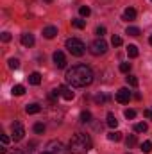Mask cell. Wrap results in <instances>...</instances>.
<instances>
[{"mask_svg": "<svg viewBox=\"0 0 152 154\" xmlns=\"http://www.w3.org/2000/svg\"><path fill=\"white\" fill-rule=\"evenodd\" d=\"M120 72L129 74V72H131V63H122V65H120Z\"/></svg>", "mask_w": 152, "mask_h": 154, "instance_id": "29", "label": "cell"}, {"mask_svg": "<svg viewBox=\"0 0 152 154\" xmlns=\"http://www.w3.org/2000/svg\"><path fill=\"white\" fill-rule=\"evenodd\" d=\"M116 100H118L120 104H127V102L131 100V91H129L127 88H120V90L116 91Z\"/></svg>", "mask_w": 152, "mask_h": 154, "instance_id": "7", "label": "cell"}, {"mask_svg": "<svg viewBox=\"0 0 152 154\" xmlns=\"http://www.w3.org/2000/svg\"><path fill=\"white\" fill-rule=\"evenodd\" d=\"M123 115H125V118H131V120H132V118L136 116V111H134V109H125Z\"/></svg>", "mask_w": 152, "mask_h": 154, "instance_id": "31", "label": "cell"}, {"mask_svg": "<svg viewBox=\"0 0 152 154\" xmlns=\"http://www.w3.org/2000/svg\"><path fill=\"white\" fill-rule=\"evenodd\" d=\"M52 59H54V65H56L57 68H65V66H66V57H65V54H63L61 50L54 52Z\"/></svg>", "mask_w": 152, "mask_h": 154, "instance_id": "8", "label": "cell"}, {"mask_svg": "<svg viewBox=\"0 0 152 154\" xmlns=\"http://www.w3.org/2000/svg\"><path fill=\"white\" fill-rule=\"evenodd\" d=\"M34 133H38V134H41V133H45V125L41 124V122H38V124H34Z\"/></svg>", "mask_w": 152, "mask_h": 154, "instance_id": "27", "label": "cell"}, {"mask_svg": "<svg viewBox=\"0 0 152 154\" xmlns=\"http://www.w3.org/2000/svg\"><path fill=\"white\" fill-rule=\"evenodd\" d=\"M138 54H140V52H138V47H136V45H129V47H127V56H129V57H138Z\"/></svg>", "mask_w": 152, "mask_h": 154, "instance_id": "16", "label": "cell"}, {"mask_svg": "<svg viewBox=\"0 0 152 154\" xmlns=\"http://www.w3.org/2000/svg\"><path fill=\"white\" fill-rule=\"evenodd\" d=\"M108 125L111 129H116V125H118V120H116V116L113 113H108Z\"/></svg>", "mask_w": 152, "mask_h": 154, "instance_id": "15", "label": "cell"}, {"mask_svg": "<svg viewBox=\"0 0 152 154\" xmlns=\"http://www.w3.org/2000/svg\"><path fill=\"white\" fill-rule=\"evenodd\" d=\"M9 154H25L23 151H13V152H9Z\"/></svg>", "mask_w": 152, "mask_h": 154, "instance_id": "37", "label": "cell"}, {"mask_svg": "<svg viewBox=\"0 0 152 154\" xmlns=\"http://www.w3.org/2000/svg\"><path fill=\"white\" fill-rule=\"evenodd\" d=\"M20 39H22V45H23V47H32V45H34V36L29 34V32H23Z\"/></svg>", "mask_w": 152, "mask_h": 154, "instance_id": "12", "label": "cell"}, {"mask_svg": "<svg viewBox=\"0 0 152 154\" xmlns=\"http://www.w3.org/2000/svg\"><path fill=\"white\" fill-rule=\"evenodd\" d=\"M134 131H136V133H145V131H147V124H145V122H138V124L134 125Z\"/></svg>", "mask_w": 152, "mask_h": 154, "instance_id": "21", "label": "cell"}, {"mask_svg": "<svg viewBox=\"0 0 152 154\" xmlns=\"http://www.w3.org/2000/svg\"><path fill=\"white\" fill-rule=\"evenodd\" d=\"M90 52H91L93 56H102V54L108 52V43H106L102 38H97L95 41H91V45H90Z\"/></svg>", "mask_w": 152, "mask_h": 154, "instance_id": "4", "label": "cell"}, {"mask_svg": "<svg viewBox=\"0 0 152 154\" xmlns=\"http://www.w3.org/2000/svg\"><path fill=\"white\" fill-rule=\"evenodd\" d=\"M66 48H68V52H70L72 56H77V57L84 56V52H86V45L77 38L66 39Z\"/></svg>", "mask_w": 152, "mask_h": 154, "instance_id": "3", "label": "cell"}, {"mask_svg": "<svg viewBox=\"0 0 152 154\" xmlns=\"http://www.w3.org/2000/svg\"><path fill=\"white\" fill-rule=\"evenodd\" d=\"M79 13H81V16H84V18H88V16L91 14V9H90L88 5H82V7L79 9Z\"/></svg>", "mask_w": 152, "mask_h": 154, "instance_id": "23", "label": "cell"}, {"mask_svg": "<svg viewBox=\"0 0 152 154\" xmlns=\"http://www.w3.org/2000/svg\"><path fill=\"white\" fill-rule=\"evenodd\" d=\"M111 43H113V47H120L123 41H122V38H120V36H116V34H114L113 38H111Z\"/></svg>", "mask_w": 152, "mask_h": 154, "instance_id": "30", "label": "cell"}, {"mask_svg": "<svg viewBox=\"0 0 152 154\" xmlns=\"http://www.w3.org/2000/svg\"><path fill=\"white\" fill-rule=\"evenodd\" d=\"M97 34H99V38H102L106 34V27H97Z\"/></svg>", "mask_w": 152, "mask_h": 154, "instance_id": "33", "label": "cell"}, {"mask_svg": "<svg viewBox=\"0 0 152 154\" xmlns=\"http://www.w3.org/2000/svg\"><path fill=\"white\" fill-rule=\"evenodd\" d=\"M11 91H13V95H18V97H20V95L25 93V86H23V84H16V86H13Z\"/></svg>", "mask_w": 152, "mask_h": 154, "instance_id": "17", "label": "cell"}, {"mask_svg": "<svg viewBox=\"0 0 152 154\" xmlns=\"http://www.w3.org/2000/svg\"><path fill=\"white\" fill-rule=\"evenodd\" d=\"M43 2H47V4H52V2H54V0H43Z\"/></svg>", "mask_w": 152, "mask_h": 154, "instance_id": "38", "label": "cell"}, {"mask_svg": "<svg viewBox=\"0 0 152 154\" xmlns=\"http://www.w3.org/2000/svg\"><path fill=\"white\" fill-rule=\"evenodd\" d=\"M134 18H136V9H132V7H127L122 14V20H125V22H131Z\"/></svg>", "mask_w": 152, "mask_h": 154, "instance_id": "11", "label": "cell"}, {"mask_svg": "<svg viewBox=\"0 0 152 154\" xmlns=\"http://www.w3.org/2000/svg\"><path fill=\"white\" fill-rule=\"evenodd\" d=\"M29 82H31L32 86H38L39 82H41V75H39V72H32V74L29 75Z\"/></svg>", "mask_w": 152, "mask_h": 154, "instance_id": "14", "label": "cell"}, {"mask_svg": "<svg viewBox=\"0 0 152 154\" xmlns=\"http://www.w3.org/2000/svg\"><path fill=\"white\" fill-rule=\"evenodd\" d=\"M127 154H131V152H127Z\"/></svg>", "mask_w": 152, "mask_h": 154, "instance_id": "41", "label": "cell"}, {"mask_svg": "<svg viewBox=\"0 0 152 154\" xmlns=\"http://www.w3.org/2000/svg\"><path fill=\"white\" fill-rule=\"evenodd\" d=\"M56 34H57V27H54V25H48V27L43 29V36H45L47 39L56 38Z\"/></svg>", "mask_w": 152, "mask_h": 154, "instance_id": "10", "label": "cell"}, {"mask_svg": "<svg viewBox=\"0 0 152 154\" xmlns=\"http://www.w3.org/2000/svg\"><path fill=\"white\" fill-rule=\"evenodd\" d=\"M59 93H61V97H63L65 100H72V99H74V91H72L68 86H59Z\"/></svg>", "mask_w": 152, "mask_h": 154, "instance_id": "9", "label": "cell"}, {"mask_svg": "<svg viewBox=\"0 0 152 154\" xmlns=\"http://www.w3.org/2000/svg\"><path fill=\"white\" fill-rule=\"evenodd\" d=\"M41 154H52V152H48V151H45V152H41Z\"/></svg>", "mask_w": 152, "mask_h": 154, "instance_id": "40", "label": "cell"}, {"mask_svg": "<svg viewBox=\"0 0 152 154\" xmlns=\"http://www.w3.org/2000/svg\"><path fill=\"white\" fill-rule=\"evenodd\" d=\"M125 143H127V147H132V145H136V136H134V134H129V136L125 138Z\"/></svg>", "mask_w": 152, "mask_h": 154, "instance_id": "26", "label": "cell"}, {"mask_svg": "<svg viewBox=\"0 0 152 154\" xmlns=\"http://www.w3.org/2000/svg\"><path fill=\"white\" fill-rule=\"evenodd\" d=\"M125 34H129V36H138V34H140V29H138V27H127Z\"/></svg>", "mask_w": 152, "mask_h": 154, "instance_id": "25", "label": "cell"}, {"mask_svg": "<svg viewBox=\"0 0 152 154\" xmlns=\"http://www.w3.org/2000/svg\"><path fill=\"white\" fill-rule=\"evenodd\" d=\"M108 140H111V142H120V140H122V133H120V131H111V133L108 134Z\"/></svg>", "mask_w": 152, "mask_h": 154, "instance_id": "18", "label": "cell"}, {"mask_svg": "<svg viewBox=\"0 0 152 154\" xmlns=\"http://www.w3.org/2000/svg\"><path fill=\"white\" fill-rule=\"evenodd\" d=\"M125 81H127V82H129L131 86H134V88L138 86V79H136L134 75H127V77H125Z\"/></svg>", "mask_w": 152, "mask_h": 154, "instance_id": "28", "label": "cell"}, {"mask_svg": "<svg viewBox=\"0 0 152 154\" xmlns=\"http://www.w3.org/2000/svg\"><path fill=\"white\" fill-rule=\"evenodd\" d=\"M2 41H4V43L11 41V34H9V32H2Z\"/></svg>", "mask_w": 152, "mask_h": 154, "instance_id": "32", "label": "cell"}, {"mask_svg": "<svg viewBox=\"0 0 152 154\" xmlns=\"http://www.w3.org/2000/svg\"><path fill=\"white\" fill-rule=\"evenodd\" d=\"M95 100H97V102H104V100H106V97H104V95H97V97H95Z\"/></svg>", "mask_w": 152, "mask_h": 154, "instance_id": "36", "label": "cell"}, {"mask_svg": "<svg viewBox=\"0 0 152 154\" xmlns=\"http://www.w3.org/2000/svg\"><path fill=\"white\" fill-rule=\"evenodd\" d=\"M9 143V136L7 134H2V145H7Z\"/></svg>", "mask_w": 152, "mask_h": 154, "instance_id": "34", "label": "cell"}, {"mask_svg": "<svg viewBox=\"0 0 152 154\" xmlns=\"http://www.w3.org/2000/svg\"><path fill=\"white\" fill-rule=\"evenodd\" d=\"M72 25H74L75 29H84V27H86V20H81V18L72 20Z\"/></svg>", "mask_w": 152, "mask_h": 154, "instance_id": "19", "label": "cell"}, {"mask_svg": "<svg viewBox=\"0 0 152 154\" xmlns=\"http://www.w3.org/2000/svg\"><path fill=\"white\" fill-rule=\"evenodd\" d=\"M81 122H82V124L91 122V113H90V111H82V113H81Z\"/></svg>", "mask_w": 152, "mask_h": 154, "instance_id": "22", "label": "cell"}, {"mask_svg": "<svg viewBox=\"0 0 152 154\" xmlns=\"http://www.w3.org/2000/svg\"><path fill=\"white\" fill-rule=\"evenodd\" d=\"M149 43H150V45H152V34H150V38H149Z\"/></svg>", "mask_w": 152, "mask_h": 154, "instance_id": "39", "label": "cell"}, {"mask_svg": "<svg viewBox=\"0 0 152 154\" xmlns=\"http://www.w3.org/2000/svg\"><path fill=\"white\" fill-rule=\"evenodd\" d=\"M11 131H13V140H14V142H20V140L23 138V134H25V129H23V125H22L20 122H14V124L11 125Z\"/></svg>", "mask_w": 152, "mask_h": 154, "instance_id": "5", "label": "cell"}, {"mask_svg": "<svg viewBox=\"0 0 152 154\" xmlns=\"http://www.w3.org/2000/svg\"><path fill=\"white\" fill-rule=\"evenodd\" d=\"M143 115L147 116V118H150V120H152V109H145V111H143Z\"/></svg>", "mask_w": 152, "mask_h": 154, "instance_id": "35", "label": "cell"}, {"mask_svg": "<svg viewBox=\"0 0 152 154\" xmlns=\"http://www.w3.org/2000/svg\"><path fill=\"white\" fill-rule=\"evenodd\" d=\"M47 149H48V152L52 154H65V147H63V143L59 142V140H52V142H48L47 143Z\"/></svg>", "mask_w": 152, "mask_h": 154, "instance_id": "6", "label": "cell"}, {"mask_svg": "<svg viewBox=\"0 0 152 154\" xmlns=\"http://www.w3.org/2000/svg\"><path fill=\"white\" fill-rule=\"evenodd\" d=\"M91 138L84 133H75L68 143V152L70 154H88L91 151Z\"/></svg>", "mask_w": 152, "mask_h": 154, "instance_id": "2", "label": "cell"}, {"mask_svg": "<svg viewBox=\"0 0 152 154\" xmlns=\"http://www.w3.org/2000/svg\"><path fill=\"white\" fill-rule=\"evenodd\" d=\"M93 70L86 65H75L66 72V82L75 86V88H82V86H90L93 82Z\"/></svg>", "mask_w": 152, "mask_h": 154, "instance_id": "1", "label": "cell"}, {"mask_svg": "<svg viewBox=\"0 0 152 154\" xmlns=\"http://www.w3.org/2000/svg\"><path fill=\"white\" fill-rule=\"evenodd\" d=\"M25 111H27V115H36L41 111V106L39 104H27L25 106Z\"/></svg>", "mask_w": 152, "mask_h": 154, "instance_id": "13", "label": "cell"}, {"mask_svg": "<svg viewBox=\"0 0 152 154\" xmlns=\"http://www.w3.org/2000/svg\"><path fill=\"white\" fill-rule=\"evenodd\" d=\"M9 68H11V70H18V68H20V61H18L16 57H11V59H9Z\"/></svg>", "mask_w": 152, "mask_h": 154, "instance_id": "20", "label": "cell"}, {"mask_svg": "<svg viewBox=\"0 0 152 154\" xmlns=\"http://www.w3.org/2000/svg\"><path fill=\"white\" fill-rule=\"evenodd\" d=\"M141 151H143L145 154L150 152V151H152V142H149V140H147V142H143V143H141Z\"/></svg>", "mask_w": 152, "mask_h": 154, "instance_id": "24", "label": "cell"}]
</instances>
